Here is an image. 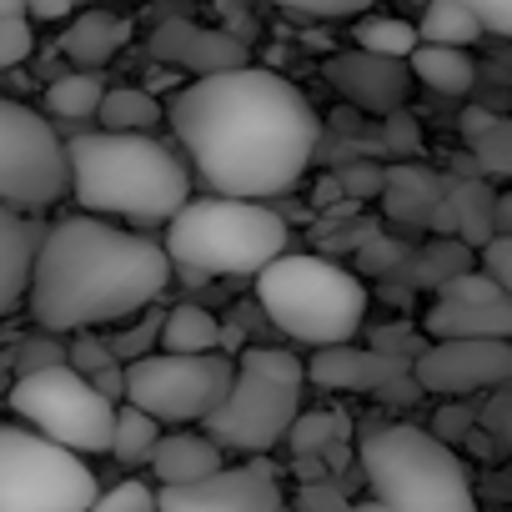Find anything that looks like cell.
Here are the masks:
<instances>
[{
	"instance_id": "obj_1",
	"label": "cell",
	"mask_w": 512,
	"mask_h": 512,
	"mask_svg": "<svg viewBox=\"0 0 512 512\" xmlns=\"http://www.w3.org/2000/svg\"><path fill=\"white\" fill-rule=\"evenodd\" d=\"M166 121L191 176H201L211 196L256 206L302 181L322 136L312 101L267 66H241L181 86L166 106Z\"/></svg>"
},
{
	"instance_id": "obj_2",
	"label": "cell",
	"mask_w": 512,
	"mask_h": 512,
	"mask_svg": "<svg viewBox=\"0 0 512 512\" xmlns=\"http://www.w3.org/2000/svg\"><path fill=\"white\" fill-rule=\"evenodd\" d=\"M171 277L176 267L156 236L96 216H66L46 226L26 307L46 337L66 342L76 332H96L106 322L151 312Z\"/></svg>"
},
{
	"instance_id": "obj_3",
	"label": "cell",
	"mask_w": 512,
	"mask_h": 512,
	"mask_svg": "<svg viewBox=\"0 0 512 512\" xmlns=\"http://www.w3.org/2000/svg\"><path fill=\"white\" fill-rule=\"evenodd\" d=\"M71 196L81 216L111 226H171L191 201V166L176 146L156 136H106L86 131L66 141Z\"/></svg>"
},
{
	"instance_id": "obj_4",
	"label": "cell",
	"mask_w": 512,
	"mask_h": 512,
	"mask_svg": "<svg viewBox=\"0 0 512 512\" xmlns=\"http://www.w3.org/2000/svg\"><path fill=\"white\" fill-rule=\"evenodd\" d=\"M292 226L282 211L256 201H221L201 196L186 201V211L166 226V256L171 267L196 277H262L272 262L287 256Z\"/></svg>"
},
{
	"instance_id": "obj_5",
	"label": "cell",
	"mask_w": 512,
	"mask_h": 512,
	"mask_svg": "<svg viewBox=\"0 0 512 512\" xmlns=\"http://www.w3.org/2000/svg\"><path fill=\"white\" fill-rule=\"evenodd\" d=\"M256 302L277 332L327 352L357 342L372 297L357 272L327 262V256H282L256 277Z\"/></svg>"
},
{
	"instance_id": "obj_6",
	"label": "cell",
	"mask_w": 512,
	"mask_h": 512,
	"mask_svg": "<svg viewBox=\"0 0 512 512\" xmlns=\"http://www.w3.org/2000/svg\"><path fill=\"white\" fill-rule=\"evenodd\" d=\"M357 457H362L372 502L392 512H477L462 457L442 447L427 427H412V422L372 427Z\"/></svg>"
},
{
	"instance_id": "obj_7",
	"label": "cell",
	"mask_w": 512,
	"mask_h": 512,
	"mask_svg": "<svg viewBox=\"0 0 512 512\" xmlns=\"http://www.w3.org/2000/svg\"><path fill=\"white\" fill-rule=\"evenodd\" d=\"M101 477L31 427L0 422V512H91Z\"/></svg>"
},
{
	"instance_id": "obj_8",
	"label": "cell",
	"mask_w": 512,
	"mask_h": 512,
	"mask_svg": "<svg viewBox=\"0 0 512 512\" xmlns=\"http://www.w3.org/2000/svg\"><path fill=\"white\" fill-rule=\"evenodd\" d=\"M6 402L16 407V417L41 432L46 442L91 457V452H111V427H116V407L96 397V387L71 372V367H51L36 377H16Z\"/></svg>"
},
{
	"instance_id": "obj_9",
	"label": "cell",
	"mask_w": 512,
	"mask_h": 512,
	"mask_svg": "<svg viewBox=\"0 0 512 512\" xmlns=\"http://www.w3.org/2000/svg\"><path fill=\"white\" fill-rule=\"evenodd\" d=\"M71 191L66 141L41 121V111L0 96V206L36 216Z\"/></svg>"
},
{
	"instance_id": "obj_10",
	"label": "cell",
	"mask_w": 512,
	"mask_h": 512,
	"mask_svg": "<svg viewBox=\"0 0 512 512\" xmlns=\"http://www.w3.org/2000/svg\"><path fill=\"white\" fill-rule=\"evenodd\" d=\"M236 382V362L226 352L211 357H146L126 367V407L156 417V422H206Z\"/></svg>"
},
{
	"instance_id": "obj_11",
	"label": "cell",
	"mask_w": 512,
	"mask_h": 512,
	"mask_svg": "<svg viewBox=\"0 0 512 512\" xmlns=\"http://www.w3.org/2000/svg\"><path fill=\"white\" fill-rule=\"evenodd\" d=\"M297 417H302V387L236 372L226 402L201 422V432L216 447H236V452H246L256 462V457H267L277 442H287Z\"/></svg>"
},
{
	"instance_id": "obj_12",
	"label": "cell",
	"mask_w": 512,
	"mask_h": 512,
	"mask_svg": "<svg viewBox=\"0 0 512 512\" xmlns=\"http://www.w3.org/2000/svg\"><path fill=\"white\" fill-rule=\"evenodd\" d=\"M422 397H467L512 382V342H427L412 362Z\"/></svg>"
},
{
	"instance_id": "obj_13",
	"label": "cell",
	"mask_w": 512,
	"mask_h": 512,
	"mask_svg": "<svg viewBox=\"0 0 512 512\" xmlns=\"http://www.w3.org/2000/svg\"><path fill=\"white\" fill-rule=\"evenodd\" d=\"M156 512H287V507L272 462L256 457L241 467H221L196 487H161Z\"/></svg>"
},
{
	"instance_id": "obj_14",
	"label": "cell",
	"mask_w": 512,
	"mask_h": 512,
	"mask_svg": "<svg viewBox=\"0 0 512 512\" xmlns=\"http://www.w3.org/2000/svg\"><path fill=\"white\" fill-rule=\"evenodd\" d=\"M151 61L161 71H186L196 81L206 76H226L246 66V41L236 31H216L201 21H166L151 36Z\"/></svg>"
},
{
	"instance_id": "obj_15",
	"label": "cell",
	"mask_w": 512,
	"mask_h": 512,
	"mask_svg": "<svg viewBox=\"0 0 512 512\" xmlns=\"http://www.w3.org/2000/svg\"><path fill=\"white\" fill-rule=\"evenodd\" d=\"M327 81L357 111H372V116H402L407 91H412V71L402 61H382V56H367V51L332 56L327 61Z\"/></svg>"
},
{
	"instance_id": "obj_16",
	"label": "cell",
	"mask_w": 512,
	"mask_h": 512,
	"mask_svg": "<svg viewBox=\"0 0 512 512\" xmlns=\"http://www.w3.org/2000/svg\"><path fill=\"white\" fill-rule=\"evenodd\" d=\"M412 362L402 357H387V352H372V347H327V352H312L307 357V382H317L322 392H382L387 382L407 377Z\"/></svg>"
},
{
	"instance_id": "obj_17",
	"label": "cell",
	"mask_w": 512,
	"mask_h": 512,
	"mask_svg": "<svg viewBox=\"0 0 512 512\" xmlns=\"http://www.w3.org/2000/svg\"><path fill=\"white\" fill-rule=\"evenodd\" d=\"M41 241H46V226L36 216L0 206V317H11L31 297V272H36Z\"/></svg>"
},
{
	"instance_id": "obj_18",
	"label": "cell",
	"mask_w": 512,
	"mask_h": 512,
	"mask_svg": "<svg viewBox=\"0 0 512 512\" xmlns=\"http://www.w3.org/2000/svg\"><path fill=\"white\" fill-rule=\"evenodd\" d=\"M492 201H497V191L487 186V181H477V176H467V181H447L442 186V206H437V216H432V231H442V236H457L467 251H487L497 236H492Z\"/></svg>"
},
{
	"instance_id": "obj_19",
	"label": "cell",
	"mask_w": 512,
	"mask_h": 512,
	"mask_svg": "<svg viewBox=\"0 0 512 512\" xmlns=\"http://www.w3.org/2000/svg\"><path fill=\"white\" fill-rule=\"evenodd\" d=\"M422 337L427 342H512V297H502L492 307L432 302L422 317Z\"/></svg>"
},
{
	"instance_id": "obj_20",
	"label": "cell",
	"mask_w": 512,
	"mask_h": 512,
	"mask_svg": "<svg viewBox=\"0 0 512 512\" xmlns=\"http://www.w3.org/2000/svg\"><path fill=\"white\" fill-rule=\"evenodd\" d=\"M221 467H226L221 447L206 432H171V437H161V447L151 457V472L161 487H196V482L216 477Z\"/></svg>"
},
{
	"instance_id": "obj_21",
	"label": "cell",
	"mask_w": 512,
	"mask_h": 512,
	"mask_svg": "<svg viewBox=\"0 0 512 512\" xmlns=\"http://www.w3.org/2000/svg\"><path fill=\"white\" fill-rule=\"evenodd\" d=\"M442 186H447V181L432 176L427 166L402 161V166H387L382 206H387V216L402 221V226H432V216H437V206H442Z\"/></svg>"
},
{
	"instance_id": "obj_22",
	"label": "cell",
	"mask_w": 512,
	"mask_h": 512,
	"mask_svg": "<svg viewBox=\"0 0 512 512\" xmlns=\"http://www.w3.org/2000/svg\"><path fill=\"white\" fill-rule=\"evenodd\" d=\"M126 36H131V26H126L121 16H111V11H81V16H71V26L61 31V56L96 76V71L126 46Z\"/></svg>"
},
{
	"instance_id": "obj_23",
	"label": "cell",
	"mask_w": 512,
	"mask_h": 512,
	"mask_svg": "<svg viewBox=\"0 0 512 512\" xmlns=\"http://www.w3.org/2000/svg\"><path fill=\"white\" fill-rule=\"evenodd\" d=\"M161 352L166 357H211V352H221V317L196 307V302L171 307L166 322H161Z\"/></svg>"
},
{
	"instance_id": "obj_24",
	"label": "cell",
	"mask_w": 512,
	"mask_h": 512,
	"mask_svg": "<svg viewBox=\"0 0 512 512\" xmlns=\"http://www.w3.org/2000/svg\"><path fill=\"white\" fill-rule=\"evenodd\" d=\"M417 41L437 46V51H467L472 41H482V26L467 0H432L417 21Z\"/></svg>"
},
{
	"instance_id": "obj_25",
	"label": "cell",
	"mask_w": 512,
	"mask_h": 512,
	"mask_svg": "<svg viewBox=\"0 0 512 512\" xmlns=\"http://www.w3.org/2000/svg\"><path fill=\"white\" fill-rule=\"evenodd\" d=\"M407 71H412V81H422L437 96H467L477 81V66L467 51H437V46H417Z\"/></svg>"
},
{
	"instance_id": "obj_26",
	"label": "cell",
	"mask_w": 512,
	"mask_h": 512,
	"mask_svg": "<svg viewBox=\"0 0 512 512\" xmlns=\"http://www.w3.org/2000/svg\"><path fill=\"white\" fill-rule=\"evenodd\" d=\"M96 121L106 136H151V126L161 121V101L141 86H116V91H106Z\"/></svg>"
},
{
	"instance_id": "obj_27",
	"label": "cell",
	"mask_w": 512,
	"mask_h": 512,
	"mask_svg": "<svg viewBox=\"0 0 512 512\" xmlns=\"http://www.w3.org/2000/svg\"><path fill=\"white\" fill-rule=\"evenodd\" d=\"M462 272H472V251L462 246V241H452V236H442V241H427L422 251H412L407 256V277H412V287H447L452 277H462Z\"/></svg>"
},
{
	"instance_id": "obj_28",
	"label": "cell",
	"mask_w": 512,
	"mask_h": 512,
	"mask_svg": "<svg viewBox=\"0 0 512 512\" xmlns=\"http://www.w3.org/2000/svg\"><path fill=\"white\" fill-rule=\"evenodd\" d=\"M106 91H111V86H106L101 76H91V71H71V76H61V81L46 86V111L61 116V121H91V116L101 111Z\"/></svg>"
},
{
	"instance_id": "obj_29",
	"label": "cell",
	"mask_w": 512,
	"mask_h": 512,
	"mask_svg": "<svg viewBox=\"0 0 512 512\" xmlns=\"http://www.w3.org/2000/svg\"><path fill=\"white\" fill-rule=\"evenodd\" d=\"M352 41H357V51L382 56V61H402V66H407V61H412V51L422 46V41H417V26L392 21V16H367V21H357Z\"/></svg>"
},
{
	"instance_id": "obj_30",
	"label": "cell",
	"mask_w": 512,
	"mask_h": 512,
	"mask_svg": "<svg viewBox=\"0 0 512 512\" xmlns=\"http://www.w3.org/2000/svg\"><path fill=\"white\" fill-rule=\"evenodd\" d=\"M161 447V422L136 412V407H116V427H111V452L126 462V467H141L151 462Z\"/></svg>"
},
{
	"instance_id": "obj_31",
	"label": "cell",
	"mask_w": 512,
	"mask_h": 512,
	"mask_svg": "<svg viewBox=\"0 0 512 512\" xmlns=\"http://www.w3.org/2000/svg\"><path fill=\"white\" fill-rule=\"evenodd\" d=\"M161 322H166V312L156 317H141V322H131V327H116L111 337H106V352H111V362L116 367H136V362H146V357H156L161 352Z\"/></svg>"
},
{
	"instance_id": "obj_32",
	"label": "cell",
	"mask_w": 512,
	"mask_h": 512,
	"mask_svg": "<svg viewBox=\"0 0 512 512\" xmlns=\"http://www.w3.org/2000/svg\"><path fill=\"white\" fill-rule=\"evenodd\" d=\"M236 372L267 377V382H287V387H302V382H307V362L292 357V352H282V347H241Z\"/></svg>"
},
{
	"instance_id": "obj_33",
	"label": "cell",
	"mask_w": 512,
	"mask_h": 512,
	"mask_svg": "<svg viewBox=\"0 0 512 512\" xmlns=\"http://www.w3.org/2000/svg\"><path fill=\"white\" fill-rule=\"evenodd\" d=\"M342 437H347V422H342V417H327V412H302V417L292 422V432H287V442H292L297 457H322V452L337 447Z\"/></svg>"
},
{
	"instance_id": "obj_34",
	"label": "cell",
	"mask_w": 512,
	"mask_h": 512,
	"mask_svg": "<svg viewBox=\"0 0 512 512\" xmlns=\"http://www.w3.org/2000/svg\"><path fill=\"white\" fill-rule=\"evenodd\" d=\"M407 241H392V236H367L362 246H357V267L367 272V277H402V267H407Z\"/></svg>"
},
{
	"instance_id": "obj_35",
	"label": "cell",
	"mask_w": 512,
	"mask_h": 512,
	"mask_svg": "<svg viewBox=\"0 0 512 512\" xmlns=\"http://www.w3.org/2000/svg\"><path fill=\"white\" fill-rule=\"evenodd\" d=\"M437 302H452V307H492V302H502V287H497L482 267H472V272L452 277V282L437 292Z\"/></svg>"
},
{
	"instance_id": "obj_36",
	"label": "cell",
	"mask_w": 512,
	"mask_h": 512,
	"mask_svg": "<svg viewBox=\"0 0 512 512\" xmlns=\"http://www.w3.org/2000/svg\"><path fill=\"white\" fill-rule=\"evenodd\" d=\"M11 367L16 377H36V372H51V367H66V342L61 337H26L16 352H11Z\"/></svg>"
},
{
	"instance_id": "obj_37",
	"label": "cell",
	"mask_w": 512,
	"mask_h": 512,
	"mask_svg": "<svg viewBox=\"0 0 512 512\" xmlns=\"http://www.w3.org/2000/svg\"><path fill=\"white\" fill-rule=\"evenodd\" d=\"M382 186H387V166H377V161H347L337 171L342 201H382Z\"/></svg>"
},
{
	"instance_id": "obj_38",
	"label": "cell",
	"mask_w": 512,
	"mask_h": 512,
	"mask_svg": "<svg viewBox=\"0 0 512 512\" xmlns=\"http://www.w3.org/2000/svg\"><path fill=\"white\" fill-rule=\"evenodd\" d=\"M66 367L71 372H81L86 382L91 377H101L106 367H116L111 362V352H106V337L101 332H76V337H66Z\"/></svg>"
},
{
	"instance_id": "obj_39",
	"label": "cell",
	"mask_w": 512,
	"mask_h": 512,
	"mask_svg": "<svg viewBox=\"0 0 512 512\" xmlns=\"http://www.w3.org/2000/svg\"><path fill=\"white\" fill-rule=\"evenodd\" d=\"M91 512H156V487L141 482V477H126V482L106 487Z\"/></svg>"
},
{
	"instance_id": "obj_40",
	"label": "cell",
	"mask_w": 512,
	"mask_h": 512,
	"mask_svg": "<svg viewBox=\"0 0 512 512\" xmlns=\"http://www.w3.org/2000/svg\"><path fill=\"white\" fill-rule=\"evenodd\" d=\"M427 432H432L442 447H452V442H462V437H472V432H477V412H472V407H462V402H447Z\"/></svg>"
},
{
	"instance_id": "obj_41",
	"label": "cell",
	"mask_w": 512,
	"mask_h": 512,
	"mask_svg": "<svg viewBox=\"0 0 512 512\" xmlns=\"http://www.w3.org/2000/svg\"><path fill=\"white\" fill-rule=\"evenodd\" d=\"M352 507V497L342 492V482H302V492H297V512H347Z\"/></svg>"
},
{
	"instance_id": "obj_42",
	"label": "cell",
	"mask_w": 512,
	"mask_h": 512,
	"mask_svg": "<svg viewBox=\"0 0 512 512\" xmlns=\"http://www.w3.org/2000/svg\"><path fill=\"white\" fill-rule=\"evenodd\" d=\"M31 51H36V31H31V21H0V71L21 66Z\"/></svg>"
},
{
	"instance_id": "obj_43",
	"label": "cell",
	"mask_w": 512,
	"mask_h": 512,
	"mask_svg": "<svg viewBox=\"0 0 512 512\" xmlns=\"http://www.w3.org/2000/svg\"><path fill=\"white\" fill-rule=\"evenodd\" d=\"M472 151L482 156V166H487V171H507V176H512V121H502V116H497V126H492Z\"/></svg>"
},
{
	"instance_id": "obj_44",
	"label": "cell",
	"mask_w": 512,
	"mask_h": 512,
	"mask_svg": "<svg viewBox=\"0 0 512 512\" xmlns=\"http://www.w3.org/2000/svg\"><path fill=\"white\" fill-rule=\"evenodd\" d=\"M482 272L502 287V297H512V236H497V241L482 251Z\"/></svg>"
},
{
	"instance_id": "obj_45",
	"label": "cell",
	"mask_w": 512,
	"mask_h": 512,
	"mask_svg": "<svg viewBox=\"0 0 512 512\" xmlns=\"http://www.w3.org/2000/svg\"><path fill=\"white\" fill-rule=\"evenodd\" d=\"M467 6H472V16H477L482 31L512 41V0H467Z\"/></svg>"
},
{
	"instance_id": "obj_46",
	"label": "cell",
	"mask_w": 512,
	"mask_h": 512,
	"mask_svg": "<svg viewBox=\"0 0 512 512\" xmlns=\"http://www.w3.org/2000/svg\"><path fill=\"white\" fill-rule=\"evenodd\" d=\"M362 11V0H322V6H287V16L297 21H347Z\"/></svg>"
},
{
	"instance_id": "obj_47",
	"label": "cell",
	"mask_w": 512,
	"mask_h": 512,
	"mask_svg": "<svg viewBox=\"0 0 512 512\" xmlns=\"http://www.w3.org/2000/svg\"><path fill=\"white\" fill-rule=\"evenodd\" d=\"M382 126H387V151H402V156H417L422 151V136H417V126L407 116H387Z\"/></svg>"
},
{
	"instance_id": "obj_48",
	"label": "cell",
	"mask_w": 512,
	"mask_h": 512,
	"mask_svg": "<svg viewBox=\"0 0 512 512\" xmlns=\"http://www.w3.org/2000/svg\"><path fill=\"white\" fill-rule=\"evenodd\" d=\"M91 387H96V397H101V402L126 407V367H106L101 377H91Z\"/></svg>"
},
{
	"instance_id": "obj_49",
	"label": "cell",
	"mask_w": 512,
	"mask_h": 512,
	"mask_svg": "<svg viewBox=\"0 0 512 512\" xmlns=\"http://www.w3.org/2000/svg\"><path fill=\"white\" fill-rule=\"evenodd\" d=\"M487 427H492V437H497V442H507V447H512V397H497V402L487 407Z\"/></svg>"
},
{
	"instance_id": "obj_50",
	"label": "cell",
	"mask_w": 512,
	"mask_h": 512,
	"mask_svg": "<svg viewBox=\"0 0 512 512\" xmlns=\"http://www.w3.org/2000/svg\"><path fill=\"white\" fill-rule=\"evenodd\" d=\"M26 21H66L71 26V6H66V0H31Z\"/></svg>"
},
{
	"instance_id": "obj_51",
	"label": "cell",
	"mask_w": 512,
	"mask_h": 512,
	"mask_svg": "<svg viewBox=\"0 0 512 512\" xmlns=\"http://www.w3.org/2000/svg\"><path fill=\"white\" fill-rule=\"evenodd\" d=\"M492 126H497V116H492V111H482V106H472V111L462 116V136H467L472 146H477V141H482Z\"/></svg>"
},
{
	"instance_id": "obj_52",
	"label": "cell",
	"mask_w": 512,
	"mask_h": 512,
	"mask_svg": "<svg viewBox=\"0 0 512 512\" xmlns=\"http://www.w3.org/2000/svg\"><path fill=\"white\" fill-rule=\"evenodd\" d=\"M422 397V387H417V377L407 372V377H397V382H387L382 392H377V402H417Z\"/></svg>"
},
{
	"instance_id": "obj_53",
	"label": "cell",
	"mask_w": 512,
	"mask_h": 512,
	"mask_svg": "<svg viewBox=\"0 0 512 512\" xmlns=\"http://www.w3.org/2000/svg\"><path fill=\"white\" fill-rule=\"evenodd\" d=\"M492 236H512V191H497L492 201Z\"/></svg>"
},
{
	"instance_id": "obj_54",
	"label": "cell",
	"mask_w": 512,
	"mask_h": 512,
	"mask_svg": "<svg viewBox=\"0 0 512 512\" xmlns=\"http://www.w3.org/2000/svg\"><path fill=\"white\" fill-rule=\"evenodd\" d=\"M146 86H151V91H171V96H176V71H161V66H156V71L146 76Z\"/></svg>"
},
{
	"instance_id": "obj_55",
	"label": "cell",
	"mask_w": 512,
	"mask_h": 512,
	"mask_svg": "<svg viewBox=\"0 0 512 512\" xmlns=\"http://www.w3.org/2000/svg\"><path fill=\"white\" fill-rule=\"evenodd\" d=\"M0 21H26V0H0Z\"/></svg>"
},
{
	"instance_id": "obj_56",
	"label": "cell",
	"mask_w": 512,
	"mask_h": 512,
	"mask_svg": "<svg viewBox=\"0 0 512 512\" xmlns=\"http://www.w3.org/2000/svg\"><path fill=\"white\" fill-rule=\"evenodd\" d=\"M347 512H392V507H382V502H352Z\"/></svg>"
}]
</instances>
